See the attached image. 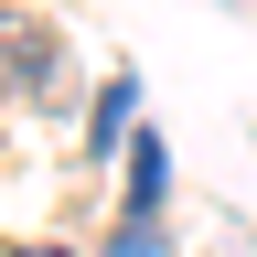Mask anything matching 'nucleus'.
Masks as SVG:
<instances>
[{"mask_svg":"<svg viewBox=\"0 0 257 257\" xmlns=\"http://www.w3.org/2000/svg\"><path fill=\"white\" fill-rule=\"evenodd\" d=\"M43 75H54V32L22 22V11H0V96H32Z\"/></svg>","mask_w":257,"mask_h":257,"instance_id":"nucleus-1","label":"nucleus"}]
</instances>
